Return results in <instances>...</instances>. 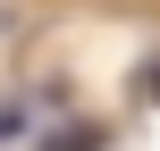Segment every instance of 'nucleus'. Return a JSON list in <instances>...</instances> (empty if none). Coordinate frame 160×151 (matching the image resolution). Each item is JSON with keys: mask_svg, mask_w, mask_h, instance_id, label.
I'll return each instance as SVG.
<instances>
[{"mask_svg": "<svg viewBox=\"0 0 160 151\" xmlns=\"http://www.w3.org/2000/svg\"><path fill=\"white\" fill-rule=\"evenodd\" d=\"M8 134H25V109H0V143H8Z\"/></svg>", "mask_w": 160, "mask_h": 151, "instance_id": "obj_1", "label": "nucleus"}]
</instances>
